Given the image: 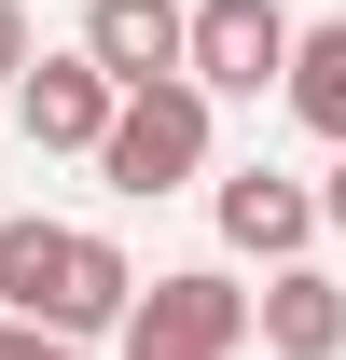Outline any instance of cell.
Wrapping results in <instances>:
<instances>
[{
  "label": "cell",
  "mask_w": 346,
  "mask_h": 360,
  "mask_svg": "<svg viewBox=\"0 0 346 360\" xmlns=\"http://www.w3.org/2000/svg\"><path fill=\"white\" fill-rule=\"evenodd\" d=\"M0 305L42 319V333H125L139 264L84 222H0Z\"/></svg>",
  "instance_id": "obj_1"
},
{
  "label": "cell",
  "mask_w": 346,
  "mask_h": 360,
  "mask_svg": "<svg viewBox=\"0 0 346 360\" xmlns=\"http://www.w3.org/2000/svg\"><path fill=\"white\" fill-rule=\"evenodd\" d=\"M208 111H222V97L194 84V70L125 84L111 139H97V180H111V194H180V180H208Z\"/></svg>",
  "instance_id": "obj_2"
},
{
  "label": "cell",
  "mask_w": 346,
  "mask_h": 360,
  "mask_svg": "<svg viewBox=\"0 0 346 360\" xmlns=\"http://www.w3.org/2000/svg\"><path fill=\"white\" fill-rule=\"evenodd\" d=\"M250 333H263V291H236L222 264L139 277V305H125V347H194V360H236Z\"/></svg>",
  "instance_id": "obj_3"
},
{
  "label": "cell",
  "mask_w": 346,
  "mask_h": 360,
  "mask_svg": "<svg viewBox=\"0 0 346 360\" xmlns=\"http://www.w3.org/2000/svg\"><path fill=\"white\" fill-rule=\"evenodd\" d=\"M111 111H125V84H111L84 42H70V56H28V70H14V139H28V153H84V167H97Z\"/></svg>",
  "instance_id": "obj_4"
},
{
  "label": "cell",
  "mask_w": 346,
  "mask_h": 360,
  "mask_svg": "<svg viewBox=\"0 0 346 360\" xmlns=\"http://www.w3.org/2000/svg\"><path fill=\"white\" fill-rule=\"evenodd\" d=\"M291 14H277V0H194V56H180V70H194V84L208 97H277L291 84Z\"/></svg>",
  "instance_id": "obj_5"
},
{
  "label": "cell",
  "mask_w": 346,
  "mask_h": 360,
  "mask_svg": "<svg viewBox=\"0 0 346 360\" xmlns=\"http://www.w3.org/2000/svg\"><path fill=\"white\" fill-rule=\"evenodd\" d=\"M222 250H250V264H305V236H319V180L291 167H222Z\"/></svg>",
  "instance_id": "obj_6"
},
{
  "label": "cell",
  "mask_w": 346,
  "mask_h": 360,
  "mask_svg": "<svg viewBox=\"0 0 346 360\" xmlns=\"http://www.w3.org/2000/svg\"><path fill=\"white\" fill-rule=\"evenodd\" d=\"M84 56L111 84H167L194 56V0H84Z\"/></svg>",
  "instance_id": "obj_7"
},
{
  "label": "cell",
  "mask_w": 346,
  "mask_h": 360,
  "mask_svg": "<svg viewBox=\"0 0 346 360\" xmlns=\"http://www.w3.org/2000/svg\"><path fill=\"white\" fill-rule=\"evenodd\" d=\"M263 347H277V360H346V277L277 264V277H263Z\"/></svg>",
  "instance_id": "obj_8"
},
{
  "label": "cell",
  "mask_w": 346,
  "mask_h": 360,
  "mask_svg": "<svg viewBox=\"0 0 346 360\" xmlns=\"http://www.w3.org/2000/svg\"><path fill=\"white\" fill-rule=\"evenodd\" d=\"M277 97H291V125H305V139H333V153H346V14L291 42V84H277Z\"/></svg>",
  "instance_id": "obj_9"
},
{
  "label": "cell",
  "mask_w": 346,
  "mask_h": 360,
  "mask_svg": "<svg viewBox=\"0 0 346 360\" xmlns=\"http://www.w3.org/2000/svg\"><path fill=\"white\" fill-rule=\"evenodd\" d=\"M28 56H42V42H28V0H0V84H14Z\"/></svg>",
  "instance_id": "obj_10"
},
{
  "label": "cell",
  "mask_w": 346,
  "mask_h": 360,
  "mask_svg": "<svg viewBox=\"0 0 346 360\" xmlns=\"http://www.w3.org/2000/svg\"><path fill=\"white\" fill-rule=\"evenodd\" d=\"M319 222L346 236V153H333V167H319Z\"/></svg>",
  "instance_id": "obj_11"
},
{
  "label": "cell",
  "mask_w": 346,
  "mask_h": 360,
  "mask_svg": "<svg viewBox=\"0 0 346 360\" xmlns=\"http://www.w3.org/2000/svg\"><path fill=\"white\" fill-rule=\"evenodd\" d=\"M14 333H28V319H14V305H0V360H14Z\"/></svg>",
  "instance_id": "obj_12"
},
{
  "label": "cell",
  "mask_w": 346,
  "mask_h": 360,
  "mask_svg": "<svg viewBox=\"0 0 346 360\" xmlns=\"http://www.w3.org/2000/svg\"><path fill=\"white\" fill-rule=\"evenodd\" d=\"M125 360H194V347H125Z\"/></svg>",
  "instance_id": "obj_13"
}]
</instances>
